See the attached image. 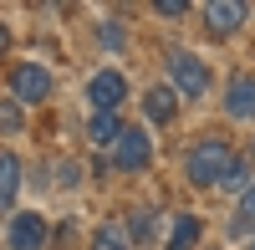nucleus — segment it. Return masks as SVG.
Wrapping results in <instances>:
<instances>
[{"instance_id": "nucleus-21", "label": "nucleus", "mask_w": 255, "mask_h": 250, "mask_svg": "<svg viewBox=\"0 0 255 250\" xmlns=\"http://www.w3.org/2000/svg\"><path fill=\"white\" fill-rule=\"evenodd\" d=\"M250 153H255V148H250Z\"/></svg>"}, {"instance_id": "nucleus-18", "label": "nucleus", "mask_w": 255, "mask_h": 250, "mask_svg": "<svg viewBox=\"0 0 255 250\" xmlns=\"http://www.w3.org/2000/svg\"><path fill=\"white\" fill-rule=\"evenodd\" d=\"M153 10H158V15H184L189 5H184V0H158V5H153Z\"/></svg>"}, {"instance_id": "nucleus-4", "label": "nucleus", "mask_w": 255, "mask_h": 250, "mask_svg": "<svg viewBox=\"0 0 255 250\" xmlns=\"http://www.w3.org/2000/svg\"><path fill=\"white\" fill-rule=\"evenodd\" d=\"M148 153H153V148H148V133H143V128H128V133L118 138V148H113V163L133 174V169L148 163Z\"/></svg>"}, {"instance_id": "nucleus-11", "label": "nucleus", "mask_w": 255, "mask_h": 250, "mask_svg": "<svg viewBox=\"0 0 255 250\" xmlns=\"http://www.w3.org/2000/svg\"><path fill=\"white\" fill-rule=\"evenodd\" d=\"M199 245V220L194 215H179L174 220V240H168V250H194Z\"/></svg>"}, {"instance_id": "nucleus-9", "label": "nucleus", "mask_w": 255, "mask_h": 250, "mask_svg": "<svg viewBox=\"0 0 255 250\" xmlns=\"http://www.w3.org/2000/svg\"><path fill=\"white\" fill-rule=\"evenodd\" d=\"M123 133H128V128L118 123V113H97V118L87 123V138L97 143V148H108V143L118 148V138H123Z\"/></svg>"}, {"instance_id": "nucleus-1", "label": "nucleus", "mask_w": 255, "mask_h": 250, "mask_svg": "<svg viewBox=\"0 0 255 250\" xmlns=\"http://www.w3.org/2000/svg\"><path fill=\"white\" fill-rule=\"evenodd\" d=\"M235 153H230V143L225 138H204L194 143V153H189V179L199 184V189H215V184H225V174L235 169Z\"/></svg>"}, {"instance_id": "nucleus-3", "label": "nucleus", "mask_w": 255, "mask_h": 250, "mask_svg": "<svg viewBox=\"0 0 255 250\" xmlns=\"http://www.w3.org/2000/svg\"><path fill=\"white\" fill-rule=\"evenodd\" d=\"M10 87H15L20 102H46L51 97V72L36 67V61H20V67L10 72Z\"/></svg>"}, {"instance_id": "nucleus-5", "label": "nucleus", "mask_w": 255, "mask_h": 250, "mask_svg": "<svg viewBox=\"0 0 255 250\" xmlns=\"http://www.w3.org/2000/svg\"><path fill=\"white\" fill-rule=\"evenodd\" d=\"M123 92H128V82H123L118 72H97V77H92V87H87V97L97 102V113H118Z\"/></svg>"}, {"instance_id": "nucleus-6", "label": "nucleus", "mask_w": 255, "mask_h": 250, "mask_svg": "<svg viewBox=\"0 0 255 250\" xmlns=\"http://www.w3.org/2000/svg\"><path fill=\"white\" fill-rule=\"evenodd\" d=\"M46 245V220L41 215H15L10 220V250H41Z\"/></svg>"}, {"instance_id": "nucleus-14", "label": "nucleus", "mask_w": 255, "mask_h": 250, "mask_svg": "<svg viewBox=\"0 0 255 250\" xmlns=\"http://www.w3.org/2000/svg\"><path fill=\"white\" fill-rule=\"evenodd\" d=\"M92 250H128V235L118 230V225H102L97 240H92Z\"/></svg>"}, {"instance_id": "nucleus-15", "label": "nucleus", "mask_w": 255, "mask_h": 250, "mask_svg": "<svg viewBox=\"0 0 255 250\" xmlns=\"http://www.w3.org/2000/svg\"><path fill=\"white\" fill-rule=\"evenodd\" d=\"M20 123H26V113H20V102H15V97H5V102H0V133H15Z\"/></svg>"}, {"instance_id": "nucleus-8", "label": "nucleus", "mask_w": 255, "mask_h": 250, "mask_svg": "<svg viewBox=\"0 0 255 250\" xmlns=\"http://www.w3.org/2000/svg\"><path fill=\"white\" fill-rule=\"evenodd\" d=\"M240 20H245V5H240V0H230V5L215 0V5H209V31H215V36H230Z\"/></svg>"}, {"instance_id": "nucleus-7", "label": "nucleus", "mask_w": 255, "mask_h": 250, "mask_svg": "<svg viewBox=\"0 0 255 250\" xmlns=\"http://www.w3.org/2000/svg\"><path fill=\"white\" fill-rule=\"evenodd\" d=\"M225 113L230 118H255V77H235V82H230Z\"/></svg>"}, {"instance_id": "nucleus-20", "label": "nucleus", "mask_w": 255, "mask_h": 250, "mask_svg": "<svg viewBox=\"0 0 255 250\" xmlns=\"http://www.w3.org/2000/svg\"><path fill=\"white\" fill-rule=\"evenodd\" d=\"M250 250H255V240H250Z\"/></svg>"}, {"instance_id": "nucleus-12", "label": "nucleus", "mask_w": 255, "mask_h": 250, "mask_svg": "<svg viewBox=\"0 0 255 250\" xmlns=\"http://www.w3.org/2000/svg\"><path fill=\"white\" fill-rule=\"evenodd\" d=\"M255 230V184L240 194V215H235V225H230V235H250Z\"/></svg>"}, {"instance_id": "nucleus-17", "label": "nucleus", "mask_w": 255, "mask_h": 250, "mask_svg": "<svg viewBox=\"0 0 255 250\" xmlns=\"http://www.w3.org/2000/svg\"><path fill=\"white\" fill-rule=\"evenodd\" d=\"M250 184H255V179H250V169H245V163H235V169L225 174V184H220V189H235V194H245Z\"/></svg>"}, {"instance_id": "nucleus-19", "label": "nucleus", "mask_w": 255, "mask_h": 250, "mask_svg": "<svg viewBox=\"0 0 255 250\" xmlns=\"http://www.w3.org/2000/svg\"><path fill=\"white\" fill-rule=\"evenodd\" d=\"M5 46H10V31H5V26H0V56H5Z\"/></svg>"}, {"instance_id": "nucleus-16", "label": "nucleus", "mask_w": 255, "mask_h": 250, "mask_svg": "<svg viewBox=\"0 0 255 250\" xmlns=\"http://www.w3.org/2000/svg\"><path fill=\"white\" fill-rule=\"evenodd\" d=\"M158 235V215L153 210H138L133 215V240H153Z\"/></svg>"}, {"instance_id": "nucleus-10", "label": "nucleus", "mask_w": 255, "mask_h": 250, "mask_svg": "<svg viewBox=\"0 0 255 250\" xmlns=\"http://www.w3.org/2000/svg\"><path fill=\"white\" fill-rule=\"evenodd\" d=\"M15 189H20V158L15 153H0V210H10Z\"/></svg>"}, {"instance_id": "nucleus-2", "label": "nucleus", "mask_w": 255, "mask_h": 250, "mask_svg": "<svg viewBox=\"0 0 255 250\" xmlns=\"http://www.w3.org/2000/svg\"><path fill=\"white\" fill-rule=\"evenodd\" d=\"M168 72H174V87L189 92V97H204L209 92V72L194 51H168Z\"/></svg>"}, {"instance_id": "nucleus-13", "label": "nucleus", "mask_w": 255, "mask_h": 250, "mask_svg": "<svg viewBox=\"0 0 255 250\" xmlns=\"http://www.w3.org/2000/svg\"><path fill=\"white\" fill-rule=\"evenodd\" d=\"M148 118H153V123H168V118H174V92H168V87H153V92H148Z\"/></svg>"}]
</instances>
